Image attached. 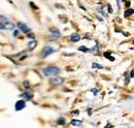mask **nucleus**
<instances>
[{"label": "nucleus", "mask_w": 134, "mask_h": 128, "mask_svg": "<svg viewBox=\"0 0 134 128\" xmlns=\"http://www.w3.org/2000/svg\"><path fill=\"white\" fill-rule=\"evenodd\" d=\"M29 4H30V6H31V7L33 8V9H38V7H37V6H36V5L34 4V2H32V1H31V2L29 3Z\"/></svg>", "instance_id": "nucleus-18"}, {"label": "nucleus", "mask_w": 134, "mask_h": 128, "mask_svg": "<svg viewBox=\"0 0 134 128\" xmlns=\"http://www.w3.org/2000/svg\"><path fill=\"white\" fill-rule=\"evenodd\" d=\"M134 14V9H127L126 12H125V18H128V17H130V16H132Z\"/></svg>", "instance_id": "nucleus-12"}, {"label": "nucleus", "mask_w": 134, "mask_h": 128, "mask_svg": "<svg viewBox=\"0 0 134 128\" xmlns=\"http://www.w3.org/2000/svg\"><path fill=\"white\" fill-rule=\"evenodd\" d=\"M71 114H72V115H74V116H77V115L80 114V111H73Z\"/></svg>", "instance_id": "nucleus-22"}, {"label": "nucleus", "mask_w": 134, "mask_h": 128, "mask_svg": "<svg viewBox=\"0 0 134 128\" xmlns=\"http://www.w3.org/2000/svg\"><path fill=\"white\" fill-rule=\"evenodd\" d=\"M51 84L52 85H61L63 82H64V79H62V78H52L50 80Z\"/></svg>", "instance_id": "nucleus-6"}, {"label": "nucleus", "mask_w": 134, "mask_h": 128, "mask_svg": "<svg viewBox=\"0 0 134 128\" xmlns=\"http://www.w3.org/2000/svg\"><path fill=\"white\" fill-rule=\"evenodd\" d=\"M36 46H37V41H36V40H32V41H30V42L28 44V49H29L30 51H33L34 49L36 48Z\"/></svg>", "instance_id": "nucleus-10"}, {"label": "nucleus", "mask_w": 134, "mask_h": 128, "mask_svg": "<svg viewBox=\"0 0 134 128\" xmlns=\"http://www.w3.org/2000/svg\"><path fill=\"white\" fill-rule=\"evenodd\" d=\"M125 77H126V80H125V84L127 85V84H128V82H129V79H130V77H128V74H127V73H126V76H125Z\"/></svg>", "instance_id": "nucleus-21"}, {"label": "nucleus", "mask_w": 134, "mask_h": 128, "mask_svg": "<svg viewBox=\"0 0 134 128\" xmlns=\"http://www.w3.org/2000/svg\"><path fill=\"white\" fill-rule=\"evenodd\" d=\"M58 124H65V119L64 118H59L58 119Z\"/></svg>", "instance_id": "nucleus-16"}, {"label": "nucleus", "mask_w": 134, "mask_h": 128, "mask_svg": "<svg viewBox=\"0 0 134 128\" xmlns=\"http://www.w3.org/2000/svg\"><path fill=\"white\" fill-rule=\"evenodd\" d=\"M130 77H131V78H133L134 77V69L133 70H131V72H130Z\"/></svg>", "instance_id": "nucleus-25"}, {"label": "nucleus", "mask_w": 134, "mask_h": 128, "mask_svg": "<svg viewBox=\"0 0 134 128\" xmlns=\"http://www.w3.org/2000/svg\"><path fill=\"white\" fill-rule=\"evenodd\" d=\"M92 67L93 68H97V69H102L103 68V66L98 63H92Z\"/></svg>", "instance_id": "nucleus-14"}, {"label": "nucleus", "mask_w": 134, "mask_h": 128, "mask_svg": "<svg viewBox=\"0 0 134 128\" xmlns=\"http://www.w3.org/2000/svg\"><path fill=\"white\" fill-rule=\"evenodd\" d=\"M109 55H110V54H109V52H105V53H104V57H106V58H107V59H109L110 61H114V60H115V58H114V57H111V56H109Z\"/></svg>", "instance_id": "nucleus-13"}, {"label": "nucleus", "mask_w": 134, "mask_h": 128, "mask_svg": "<svg viewBox=\"0 0 134 128\" xmlns=\"http://www.w3.org/2000/svg\"><path fill=\"white\" fill-rule=\"evenodd\" d=\"M18 28L21 30V31H23L24 33H29L30 32V29H29V27L27 26V25H25L24 23H21V22H19L17 24Z\"/></svg>", "instance_id": "nucleus-4"}, {"label": "nucleus", "mask_w": 134, "mask_h": 128, "mask_svg": "<svg viewBox=\"0 0 134 128\" xmlns=\"http://www.w3.org/2000/svg\"><path fill=\"white\" fill-rule=\"evenodd\" d=\"M80 39H81V36H80L79 34H76V33L71 34V36H70V40H71L72 42H76V41H79Z\"/></svg>", "instance_id": "nucleus-7"}, {"label": "nucleus", "mask_w": 134, "mask_h": 128, "mask_svg": "<svg viewBox=\"0 0 134 128\" xmlns=\"http://www.w3.org/2000/svg\"><path fill=\"white\" fill-rule=\"evenodd\" d=\"M22 97L23 98H25V99H27V100H30L31 98H32V94L30 93V92H28V91H26V92H23L22 93Z\"/></svg>", "instance_id": "nucleus-9"}, {"label": "nucleus", "mask_w": 134, "mask_h": 128, "mask_svg": "<svg viewBox=\"0 0 134 128\" xmlns=\"http://www.w3.org/2000/svg\"><path fill=\"white\" fill-rule=\"evenodd\" d=\"M71 125H73V126H81L82 125V121L81 120H77V119H73V120H71Z\"/></svg>", "instance_id": "nucleus-11"}, {"label": "nucleus", "mask_w": 134, "mask_h": 128, "mask_svg": "<svg viewBox=\"0 0 134 128\" xmlns=\"http://www.w3.org/2000/svg\"><path fill=\"white\" fill-rule=\"evenodd\" d=\"M54 52H55V49H53L52 47H50V46H47V47L43 48L42 52H41V57H42V58H46V57H48L49 55H51V54L54 53Z\"/></svg>", "instance_id": "nucleus-2"}, {"label": "nucleus", "mask_w": 134, "mask_h": 128, "mask_svg": "<svg viewBox=\"0 0 134 128\" xmlns=\"http://www.w3.org/2000/svg\"><path fill=\"white\" fill-rule=\"evenodd\" d=\"M107 9H108V13H109V14H113V8H111V6H110L109 4L107 5Z\"/></svg>", "instance_id": "nucleus-20"}, {"label": "nucleus", "mask_w": 134, "mask_h": 128, "mask_svg": "<svg viewBox=\"0 0 134 128\" xmlns=\"http://www.w3.org/2000/svg\"><path fill=\"white\" fill-rule=\"evenodd\" d=\"M27 36H28L29 38H31V39H33L34 37H35V35H34L33 33H27Z\"/></svg>", "instance_id": "nucleus-19"}, {"label": "nucleus", "mask_w": 134, "mask_h": 128, "mask_svg": "<svg viewBox=\"0 0 134 128\" xmlns=\"http://www.w3.org/2000/svg\"><path fill=\"white\" fill-rule=\"evenodd\" d=\"M79 51H82V52H85V53H87L89 50L86 48L85 46H82V47H79Z\"/></svg>", "instance_id": "nucleus-15"}, {"label": "nucleus", "mask_w": 134, "mask_h": 128, "mask_svg": "<svg viewBox=\"0 0 134 128\" xmlns=\"http://www.w3.org/2000/svg\"><path fill=\"white\" fill-rule=\"evenodd\" d=\"M91 91H92V92H93V93H94V94H95V95H96V94H97V93H98V90H97V89H92V90H91Z\"/></svg>", "instance_id": "nucleus-23"}, {"label": "nucleus", "mask_w": 134, "mask_h": 128, "mask_svg": "<svg viewBox=\"0 0 134 128\" xmlns=\"http://www.w3.org/2000/svg\"><path fill=\"white\" fill-rule=\"evenodd\" d=\"M0 28L1 30H4V29H8V30H13L15 28V25L10 22H5V23H1L0 24Z\"/></svg>", "instance_id": "nucleus-3"}, {"label": "nucleus", "mask_w": 134, "mask_h": 128, "mask_svg": "<svg viewBox=\"0 0 134 128\" xmlns=\"http://www.w3.org/2000/svg\"><path fill=\"white\" fill-rule=\"evenodd\" d=\"M50 31L54 34V36H53V37H55V38L60 37V32L58 31V29H57V28H51Z\"/></svg>", "instance_id": "nucleus-8"}, {"label": "nucleus", "mask_w": 134, "mask_h": 128, "mask_svg": "<svg viewBox=\"0 0 134 128\" xmlns=\"http://www.w3.org/2000/svg\"><path fill=\"white\" fill-rule=\"evenodd\" d=\"M18 34H19V30H15L14 31V36H18Z\"/></svg>", "instance_id": "nucleus-24"}, {"label": "nucleus", "mask_w": 134, "mask_h": 128, "mask_svg": "<svg viewBox=\"0 0 134 128\" xmlns=\"http://www.w3.org/2000/svg\"><path fill=\"white\" fill-rule=\"evenodd\" d=\"M29 85H30V84H29V82H28V81H24V82H23V86H24L25 88H28V87H29Z\"/></svg>", "instance_id": "nucleus-17"}, {"label": "nucleus", "mask_w": 134, "mask_h": 128, "mask_svg": "<svg viewBox=\"0 0 134 128\" xmlns=\"http://www.w3.org/2000/svg\"><path fill=\"white\" fill-rule=\"evenodd\" d=\"M25 106H26V102H25V100H19L17 101V103H16V105H15V108H16V111H22L23 109H25Z\"/></svg>", "instance_id": "nucleus-5"}, {"label": "nucleus", "mask_w": 134, "mask_h": 128, "mask_svg": "<svg viewBox=\"0 0 134 128\" xmlns=\"http://www.w3.org/2000/svg\"><path fill=\"white\" fill-rule=\"evenodd\" d=\"M60 72V69L56 66H48V67H44L42 69V73L47 77H51V76H57L58 73Z\"/></svg>", "instance_id": "nucleus-1"}]
</instances>
